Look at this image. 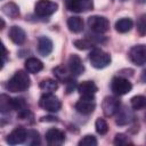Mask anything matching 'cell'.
I'll list each match as a JSON object with an SVG mask.
<instances>
[{
    "mask_svg": "<svg viewBox=\"0 0 146 146\" xmlns=\"http://www.w3.org/2000/svg\"><path fill=\"white\" fill-rule=\"evenodd\" d=\"M30 83L31 80L29 74L25 71H17L9 79V81L6 84V88L11 92H21V91H25L30 87Z\"/></svg>",
    "mask_w": 146,
    "mask_h": 146,
    "instance_id": "1",
    "label": "cell"
},
{
    "mask_svg": "<svg viewBox=\"0 0 146 146\" xmlns=\"http://www.w3.org/2000/svg\"><path fill=\"white\" fill-rule=\"evenodd\" d=\"M89 60L95 68H104L111 63V56L104 50L96 48L89 54Z\"/></svg>",
    "mask_w": 146,
    "mask_h": 146,
    "instance_id": "2",
    "label": "cell"
},
{
    "mask_svg": "<svg viewBox=\"0 0 146 146\" xmlns=\"http://www.w3.org/2000/svg\"><path fill=\"white\" fill-rule=\"evenodd\" d=\"M39 105H40V107H42L43 110H46L48 112H58L62 107L60 100L55 95H52L51 92L43 94L40 97Z\"/></svg>",
    "mask_w": 146,
    "mask_h": 146,
    "instance_id": "3",
    "label": "cell"
},
{
    "mask_svg": "<svg viewBox=\"0 0 146 146\" xmlns=\"http://www.w3.org/2000/svg\"><path fill=\"white\" fill-rule=\"evenodd\" d=\"M58 8V5L50 0H39L34 6V11L40 17H48L52 15Z\"/></svg>",
    "mask_w": 146,
    "mask_h": 146,
    "instance_id": "4",
    "label": "cell"
},
{
    "mask_svg": "<svg viewBox=\"0 0 146 146\" xmlns=\"http://www.w3.org/2000/svg\"><path fill=\"white\" fill-rule=\"evenodd\" d=\"M111 89L116 96H123L132 89V84L129 80L122 76H115L111 82Z\"/></svg>",
    "mask_w": 146,
    "mask_h": 146,
    "instance_id": "5",
    "label": "cell"
},
{
    "mask_svg": "<svg viewBox=\"0 0 146 146\" xmlns=\"http://www.w3.org/2000/svg\"><path fill=\"white\" fill-rule=\"evenodd\" d=\"M89 27L96 33H105L110 29V22L106 17L103 16H90L88 18Z\"/></svg>",
    "mask_w": 146,
    "mask_h": 146,
    "instance_id": "6",
    "label": "cell"
},
{
    "mask_svg": "<svg viewBox=\"0 0 146 146\" xmlns=\"http://www.w3.org/2000/svg\"><path fill=\"white\" fill-rule=\"evenodd\" d=\"M129 58L133 64L138 66L145 65L146 64V46L145 44L133 46L129 50Z\"/></svg>",
    "mask_w": 146,
    "mask_h": 146,
    "instance_id": "7",
    "label": "cell"
},
{
    "mask_svg": "<svg viewBox=\"0 0 146 146\" xmlns=\"http://www.w3.org/2000/svg\"><path fill=\"white\" fill-rule=\"evenodd\" d=\"M65 6L70 11L74 13L88 11L94 7L91 0H65Z\"/></svg>",
    "mask_w": 146,
    "mask_h": 146,
    "instance_id": "8",
    "label": "cell"
},
{
    "mask_svg": "<svg viewBox=\"0 0 146 146\" xmlns=\"http://www.w3.org/2000/svg\"><path fill=\"white\" fill-rule=\"evenodd\" d=\"M120 100L115 97L108 96L105 97L103 103H102V108L103 112L106 116H113L115 113H117V111L120 110Z\"/></svg>",
    "mask_w": 146,
    "mask_h": 146,
    "instance_id": "9",
    "label": "cell"
},
{
    "mask_svg": "<svg viewBox=\"0 0 146 146\" xmlns=\"http://www.w3.org/2000/svg\"><path fill=\"white\" fill-rule=\"evenodd\" d=\"M75 110L81 113V114H90L95 111L96 108V103H95V97H81L75 104Z\"/></svg>",
    "mask_w": 146,
    "mask_h": 146,
    "instance_id": "10",
    "label": "cell"
},
{
    "mask_svg": "<svg viewBox=\"0 0 146 146\" xmlns=\"http://www.w3.org/2000/svg\"><path fill=\"white\" fill-rule=\"evenodd\" d=\"M46 141L50 146H59L65 141V135L63 131L51 128L46 132Z\"/></svg>",
    "mask_w": 146,
    "mask_h": 146,
    "instance_id": "11",
    "label": "cell"
},
{
    "mask_svg": "<svg viewBox=\"0 0 146 146\" xmlns=\"http://www.w3.org/2000/svg\"><path fill=\"white\" fill-rule=\"evenodd\" d=\"M27 138V131L24 128H16L14 129L6 138V141L9 145H17V144H22L26 140Z\"/></svg>",
    "mask_w": 146,
    "mask_h": 146,
    "instance_id": "12",
    "label": "cell"
},
{
    "mask_svg": "<svg viewBox=\"0 0 146 146\" xmlns=\"http://www.w3.org/2000/svg\"><path fill=\"white\" fill-rule=\"evenodd\" d=\"M68 70H70V73L74 76H79L84 72L83 63H82L81 58L78 55L73 54V55L70 56V58H68Z\"/></svg>",
    "mask_w": 146,
    "mask_h": 146,
    "instance_id": "13",
    "label": "cell"
},
{
    "mask_svg": "<svg viewBox=\"0 0 146 146\" xmlns=\"http://www.w3.org/2000/svg\"><path fill=\"white\" fill-rule=\"evenodd\" d=\"M97 86L92 81H83L78 86V91L81 95V97H95V94L97 92Z\"/></svg>",
    "mask_w": 146,
    "mask_h": 146,
    "instance_id": "14",
    "label": "cell"
},
{
    "mask_svg": "<svg viewBox=\"0 0 146 146\" xmlns=\"http://www.w3.org/2000/svg\"><path fill=\"white\" fill-rule=\"evenodd\" d=\"M8 35L10 38V40L16 44H23L26 40V34H25L24 30L16 25H14L9 29Z\"/></svg>",
    "mask_w": 146,
    "mask_h": 146,
    "instance_id": "15",
    "label": "cell"
},
{
    "mask_svg": "<svg viewBox=\"0 0 146 146\" xmlns=\"http://www.w3.org/2000/svg\"><path fill=\"white\" fill-rule=\"evenodd\" d=\"M52 51V42L47 36H40L38 40V52L41 56H48Z\"/></svg>",
    "mask_w": 146,
    "mask_h": 146,
    "instance_id": "16",
    "label": "cell"
},
{
    "mask_svg": "<svg viewBox=\"0 0 146 146\" xmlns=\"http://www.w3.org/2000/svg\"><path fill=\"white\" fill-rule=\"evenodd\" d=\"M132 120H133V114L127 107H123L122 110H119L117 111V116H116V120H115L116 124H119V125H125V124H129Z\"/></svg>",
    "mask_w": 146,
    "mask_h": 146,
    "instance_id": "17",
    "label": "cell"
},
{
    "mask_svg": "<svg viewBox=\"0 0 146 146\" xmlns=\"http://www.w3.org/2000/svg\"><path fill=\"white\" fill-rule=\"evenodd\" d=\"M13 110H15V99L10 98L6 94H2L0 96V111L2 113H8Z\"/></svg>",
    "mask_w": 146,
    "mask_h": 146,
    "instance_id": "18",
    "label": "cell"
},
{
    "mask_svg": "<svg viewBox=\"0 0 146 146\" xmlns=\"http://www.w3.org/2000/svg\"><path fill=\"white\" fill-rule=\"evenodd\" d=\"M25 68L29 73H32V74H35L38 72H40L42 68H43V64L41 60H39L38 58H34V57H31L29 59H26L25 62Z\"/></svg>",
    "mask_w": 146,
    "mask_h": 146,
    "instance_id": "19",
    "label": "cell"
},
{
    "mask_svg": "<svg viewBox=\"0 0 146 146\" xmlns=\"http://www.w3.org/2000/svg\"><path fill=\"white\" fill-rule=\"evenodd\" d=\"M67 27L73 33H79L83 30V21L78 16H72L67 19Z\"/></svg>",
    "mask_w": 146,
    "mask_h": 146,
    "instance_id": "20",
    "label": "cell"
},
{
    "mask_svg": "<svg viewBox=\"0 0 146 146\" xmlns=\"http://www.w3.org/2000/svg\"><path fill=\"white\" fill-rule=\"evenodd\" d=\"M1 10H2V13L5 15H7V16H9L11 18H16V17L19 16V8L14 2H7L6 5L2 6Z\"/></svg>",
    "mask_w": 146,
    "mask_h": 146,
    "instance_id": "21",
    "label": "cell"
},
{
    "mask_svg": "<svg viewBox=\"0 0 146 146\" xmlns=\"http://www.w3.org/2000/svg\"><path fill=\"white\" fill-rule=\"evenodd\" d=\"M133 25V22L130 19V18H121L119 21H116L115 23V30L120 33H125V32H129L131 30Z\"/></svg>",
    "mask_w": 146,
    "mask_h": 146,
    "instance_id": "22",
    "label": "cell"
},
{
    "mask_svg": "<svg viewBox=\"0 0 146 146\" xmlns=\"http://www.w3.org/2000/svg\"><path fill=\"white\" fill-rule=\"evenodd\" d=\"M130 104H131V107L133 110H143L146 107V97L145 96H141V95H137V96H133L131 99H130Z\"/></svg>",
    "mask_w": 146,
    "mask_h": 146,
    "instance_id": "23",
    "label": "cell"
},
{
    "mask_svg": "<svg viewBox=\"0 0 146 146\" xmlns=\"http://www.w3.org/2000/svg\"><path fill=\"white\" fill-rule=\"evenodd\" d=\"M58 88V84L52 79H44L40 82V89L46 92H52Z\"/></svg>",
    "mask_w": 146,
    "mask_h": 146,
    "instance_id": "24",
    "label": "cell"
},
{
    "mask_svg": "<svg viewBox=\"0 0 146 146\" xmlns=\"http://www.w3.org/2000/svg\"><path fill=\"white\" fill-rule=\"evenodd\" d=\"M52 73H54V75H55L58 80H60V81H63V82H66V81H68V80L71 79V78L68 76V73H67L66 68L63 67V66H57V67L52 68Z\"/></svg>",
    "mask_w": 146,
    "mask_h": 146,
    "instance_id": "25",
    "label": "cell"
},
{
    "mask_svg": "<svg viewBox=\"0 0 146 146\" xmlns=\"http://www.w3.org/2000/svg\"><path fill=\"white\" fill-rule=\"evenodd\" d=\"M95 128H96V131L99 133V135H105L107 133L108 131V125L106 123V121L102 117H98L96 120V123H95Z\"/></svg>",
    "mask_w": 146,
    "mask_h": 146,
    "instance_id": "26",
    "label": "cell"
},
{
    "mask_svg": "<svg viewBox=\"0 0 146 146\" xmlns=\"http://www.w3.org/2000/svg\"><path fill=\"white\" fill-rule=\"evenodd\" d=\"M79 145L80 146H96L97 145V139L92 135H87L79 141Z\"/></svg>",
    "mask_w": 146,
    "mask_h": 146,
    "instance_id": "27",
    "label": "cell"
},
{
    "mask_svg": "<svg viewBox=\"0 0 146 146\" xmlns=\"http://www.w3.org/2000/svg\"><path fill=\"white\" fill-rule=\"evenodd\" d=\"M137 31L140 35L146 34V14L141 15L137 21Z\"/></svg>",
    "mask_w": 146,
    "mask_h": 146,
    "instance_id": "28",
    "label": "cell"
},
{
    "mask_svg": "<svg viewBox=\"0 0 146 146\" xmlns=\"http://www.w3.org/2000/svg\"><path fill=\"white\" fill-rule=\"evenodd\" d=\"M73 44L75 46L76 49L79 50H86V49H89L91 48L92 43L89 41V40H86V39H79V40H75L73 42Z\"/></svg>",
    "mask_w": 146,
    "mask_h": 146,
    "instance_id": "29",
    "label": "cell"
},
{
    "mask_svg": "<svg viewBox=\"0 0 146 146\" xmlns=\"http://www.w3.org/2000/svg\"><path fill=\"white\" fill-rule=\"evenodd\" d=\"M27 144L30 145H36V144H40V138H39V133L34 130H31V131H27Z\"/></svg>",
    "mask_w": 146,
    "mask_h": 146,
    "instance_id": "30",
    "label": "cell"
},
{
    "mask_svg": "<svg viewBox=\"0 0 146 146\" xmlns=\"http://www.w3.org/2000/svg\"><path fill=\"white\" fill-rule=\"evenodd\" d=\"M114 144H115V145H127V144H131V141L129 140V138H128L125 135H123V133H117V135H115Z\"/></svg>",
    "mask_w": 146,
    "mask_h": 146,
    "instance_id": "31",
    "label": "cell"
},
{
    "mask_svg": "<svg viewBox=\"0 0 146 146\" xmlns=\"http://www.w3.org/2000/svg\"><path fill=\"white\" fill-rule=\"evenodd\" d=\"M6 57H7V50H6V47L2 44V66L6 62Z\"/></svg>",
    "mask_w": 146,
    "mask_h": 146,
    "instance_id": "32",
    "label": "cell"
},
{
    "mask_svg": "<svg viewBox=\"0 0 146 146\" xmlns=\"http://www.w3.org/2000/svg\"><path fill=\"white\" fill-rule=\"evenodd\" d=\"M41 121H57L56 117H51V116H47V117H41Z\"/></svg>",
    "mask_w": 146,
    "mask_h": 146,
    "instance_id": "33",
    "label": "cell"
},
{
    "mask_svg": "<svg viewBox=\"0 0 146 146\" xmlns=\"http://www.w3.org/2000/svg\"><path fill=\"white\" fill-rule=\"evenodd\" d=\"M141 79H143L144 81H146V71L143 72V78H141Z\"/></svg>",
    "mask_w": 146,
    "mask_h": 146,
    "instance_id": "34",
    "label": "cell"
}]
</instances>
